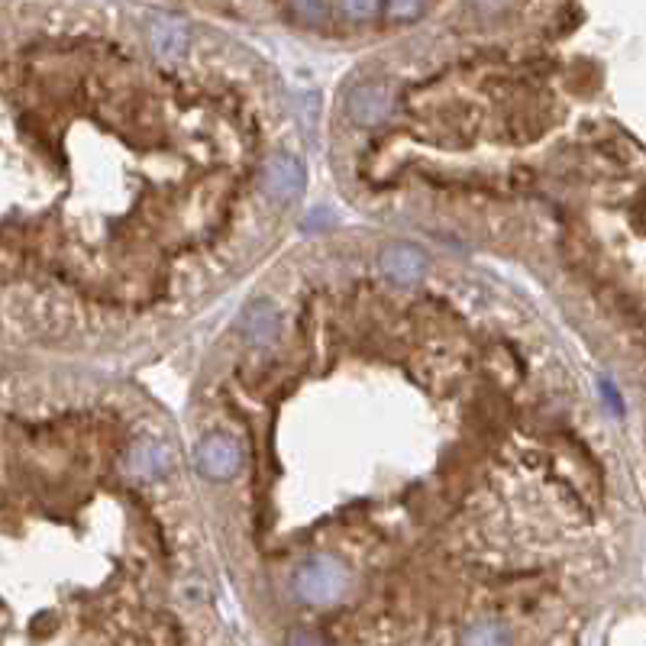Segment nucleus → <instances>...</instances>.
<instances>
[{
	"label": "nucleus",
	"instance_id": "obj_1",
	"mask_svg": "<svg viewBox=\"0 0 646 646\" xmlns=\"http://www.w3.org/2000/svg\"><path fill=\"white\" fill-rule=\"evenodd\" d=\"M292 589L307 604H333L347 595L349 569L333 556H307L295 569Z\"/></svg>",
	"mask_w": 646,
	"mask_h": 646
},
{
	"label": "nucleus",
	"instance_id": "obj_2",
	"mask_svg": "<svg viewBox=\"0 0 646 646\" xmlns=\"http://www.w3.org/2000/svg\"><path fill=\"white\" fill-rule=\"evenodd\" d=\"M195 466L204 479L213 482H230L243 469V449L227 434H210L195 449Z\"/></svg>",
	"mask_w": 646,
	"mask_h": 646
},
{
	"label": "nucleus",
	"instance_id": "obj_3",
	"mask_svg": "<svg viewBox=\"0 0 646 646\" xmlns=\"http://www.w3.org/2000/svg\"><path fill=\"white\" fill-rule=\"evenodd\" d=\"M395 88L392 85H359L347 95V113L359 127H379L392 117Z\"/></svg>",
	"mask_w": 646,
	"mask_h": 646
},
{
	"label": "nucleus",
	"instance_id": "obj_4",
	"mask_svg": "<svg viewBox=\"0 0 646 646\" xmlns=\"http://www.w3.org/2000/svg\"><path fill=\"white\" fill-rule=\"evenodd\" d=\"M307 185V172L295 155H272L262 168V188L275 200L298 198Z\"/></svg>",
	"mask_w": 646,
	"mask_h": 646
},
{
	"label": "nucleus",
	"instance_id": "obj_5",
	"mask_svg": "<svg viewBox=\"0 0 646 646\" xmlns=\"http://www.w3.org/2000/svg\"><path fill=\"white\" fill-rule=\"evenodd\" d=\"M379 265L388 278H395L401 285H414L427 275L430 269V259L420 247H410V243H392V247L382 249L379 255Z\"/></svg>",
	"mask_w": 646,
	"mask_h": 646
},
{
	"label": "nucleus",
	"instance_id": "obj_6",
	"mask_svg": "<svg viewBox=\"0 0 646 646\" xmlns=\"http://www.w3.org/2000/svg\"><path fill=\"white\" fill-rule=\"evenodd\" d=\"M127 469H130V475L146 479V482L162 479L172 469V449L162 440H140L127 452Z\"/></svg>",
	"mask_w": 646,
	"mask_h": 646
},
{
	"label": "nucleus",
	"instance_id": "obj_7",
	"mask_svg": "<svg viewBox=\"0 0 646 646\" xmlns=\"http://www.w3.org/2000/svg\"><path fill=\"white\" fill-rule=\"evenodd\" d=\"M188 40H191V30L178 17L158 13L150 23V46L162 58H178L182 52L188 50Z\"/></svg>",
	"mask_w": 646,
	"mask_h": 646
},
{
	"label": "nucleus",
	"instance_id": "obj_8",
	"mask_svg": "<svg viewBox=\"0 0 646 646\" xmlns=\"http://www.w3.org/2000/svg\"><path fill=\"white\" fill-rule=\"evenodd\" d=\"M243 330L252 343H269L275 340L278 333V310L269 304V300H255L249 304L247 314H243Z\"/></svg>",
	"mask_w": 646,
	"mask_h": 646
},
{
	"label": "nucleus",
	"instance_id": "obj_9",
	"mask_svg": "<svg viewBox=\"0 0 646 646\" xmlns=\"http://www.w3.org/2000/svg\"><path fill=\"white\" fill-rule=\"evenodd\" d=\"M511 640H514V634H507L504 624H497V621H479V624H472V631L462 634V644H511Z\"/></svg>",
	"mask_w": 646,
	"mask_h": 646
},
{
	"label": "nucleus",
	"instance_id": "obj_10",
	"mask_svg": "<svg viewBox=\"0 0 646 646\" xmlns=\"http://www.w3.org/2000/svg\"><path fill=\"white\" fill-rule=\"evenodd\" d=\"M178 595L185 604H200V601H207L210 598V589H207V582L198 579V576H191V579H185L182 585H178Z\"/></svg>",
	"mask_w": 646,
	"mask_h": 646
},
{
	"label": "nucleus",
	"instance_id": "obj_11",
	"mask_svg": "<svg viewBox=\"0 0 646 646\" xmlns=\"http://www.w3.org/2000/svg\"><path fill=\"white\" fill-rule=\"evenodd\" d=\"M379 3L382 0H343V10H347L352 20H369L379 13Z\"/></svg>",
	"mask_w": 646,
	"mask_h": 646
},
{
	"label": "nucleus",
	"instance_id": "obj_12",
	"mask_svg": "<svg viewBox=\"0 0 646 646\" xmlns=\"http://www.w3.org/2000/svg\"><path fill=\"white\" fill-rule=\"evenodd\" d=\"M424 10V0H388V13L398 20H410Z\"/></svg>",
	"mask_w": 646,
	"mask_h": 646
},
{
	"label": "nucleus",
	"instance_id": "obj_13",
	"mask_svg": "<svg viewBox=\"0 0 646 646\" xmlns=\"http://www.w3.org/2000/svg\"><path fill=\"white\" fill-rule=\"evenodd\" d=\"M292 3H295L298 17H304L307 23H317V20H324V0H292Z\"/></svg>",
	"mask_w": 646,
	"mask_h": 646
},
{
	"label": "nucleus",
	"instance_id": "obj_14",
	"mask_svg": "<svg viewBox=\"0 0 646 646\" xmlns=\"http://www.w3.org/2000/svg\"><path fill=\"white\" fill-rule=\"evenodd\" d=\"M472 3H475V10H482V13H489V17H492V13L507 10V3H511V0H472Z\"/></svg>",
	"mask_w": 646,
	"mask_h": 646
},
{
	"label": "nucleus",
	"instance_id": "obj_15",
	"mask_svg": "<svg viewBox=\"0 0 646 646\" xmlns=\"http://www.w3.org/2000/svg\"><path fill=\"white\" fill-rule=\"evenodd\" d=\"M295 640H298V644H320V637H314V634H300Z\"/></svg>",
	"mask_w": 646,
	"mask_h": 646
}]
</instances>
